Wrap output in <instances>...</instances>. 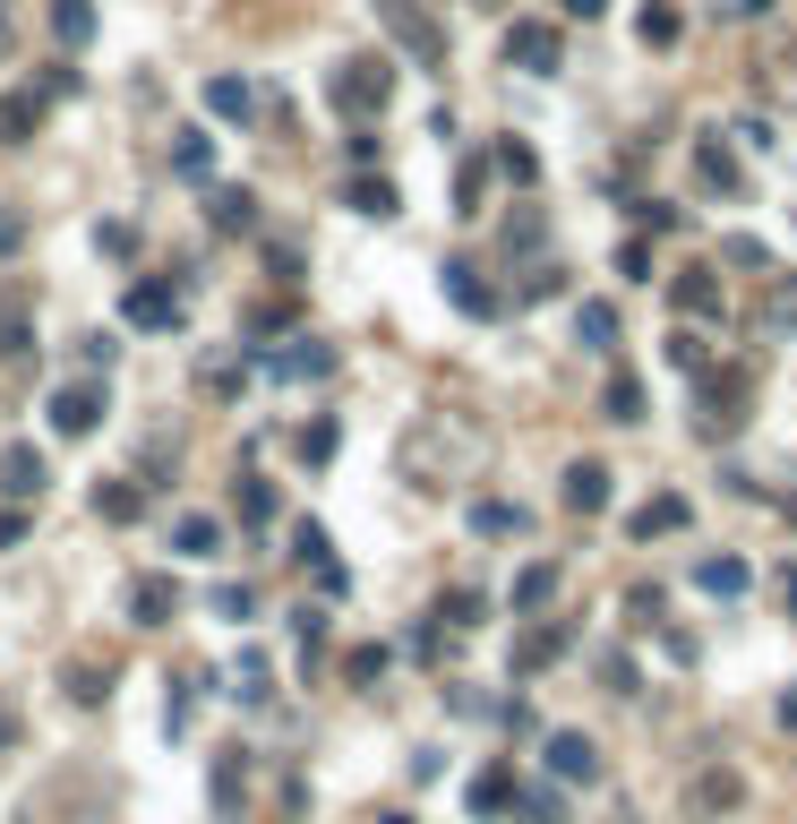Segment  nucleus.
Segmentation results:
<instances>
[{
  "label": "nucleus",
  "mask_w": 797,
  "mask_h": 824,
  "mask_svg": "<svg viewBox=\"0 0 797 824\" xmlns=\"http://www.w3.org/2000/svg\"><path fill=\"white\" fill-rule=\"evenodd\" d=\"M780 610L797 619V567H780Z\"/></svg>",
  "instance_id": "50"
},
{
  "label": "nucleus",
  "mask_w": 797,
  "mask_h": 824,
  "mask_svg": "<svg viewBox=\"0 0 797 824\" xmlns=\"http://www.w3.org/2000/svg\"><path fill=\"white\" fill-rule=\"evenodd\" d=\"M121 318H129L137 335H172V327H181V293H172V284H155V275H137V284L121 293Z\"/></svg>",
  "instance_id": "6"
},
{
  "label": "nucleus",
  "mask_w": 797,
  "mask_h": 824,
  "mask_svg": "<svg viewBox=\"0 0 797 824\" xmlns=\"http://www.w3.org/2000/svg\"><path fill=\"white\" fill-rule=\"evenodd\" d=\"M292 627H300V653H318V644H326V610H300Z\"/></svg>",
  "instance_id": "49"
},
{
  "label": "nucleus",
  "mask_w": 797,
  "mask_h": 824,
  "mask_svg": "<svg viewBox=\"0 0 797 824\" xmlns=\"http://www.w3.org/2000/svg\"><path fill=\"white\" fill-rule=\"evenodd\" d=\"M43 112H52L43 87H9V95H0V146H27V138L43 130Z\"/></svg>",
  "instance_id": "9"
},
{
  "label": "nucleus",
  "mask_w": 797,
  "mask_h": 824,
  "mask_svg": "<svg viewBox=\"0 0 797 824\" xmlns=\"http://www.w3.org/2000/svg\"><path fill=\"white\" fill-rule=\"evenodd\" d=\"M344 679H351V688L386 679V644H351V653H344Z\"/></svg>",
  "instance_id": "40"
},
{
  "label": "nucleus",
  "mask_w": 797,
  "mask_h": 824,
  "mask_svg": "<svg viewBox=\"0 0 797 824\" xmlns=\"http://www.w3.org/2000/svg\"><path fill=\"white\" fill-rule=\"evenodd\" d=\"M601 421H617V429L643 421V378H635V369H617V378L601 387Z\"/></svg>",
  "instance_id": "22"
},
{
  "label": "nucleus",
  "mask_w": 797,
  "mask_h": 824,
  "mask_svg": "<svg viewBox=\"0 0 797 824\" xmlns=\"http://www.w3.org/2000/svg\"><path fill=\"white\" fill-rule=\"evenodd\" d=\"M498 52H507V69H523V78H549V69L566 61V34H558V18H514Z\"/></svg>",
  "instance_id": "4"
},
{
  "label": "nucleus",
  "mask_w": 797,
  "mask_h": 824,
  "mask_svg": "<svg viewBox=\"0 0 797 824\" xmlns=\"http://www.w3.org/2000/svg\"><path fill=\"white\" fill-rule=\"evenodd\" d=\"M18 241H27V224H18V215H0V250H18Z\"/></svg>",
  "instance_id": "51"
},
{
  "label": "nucleus",
  "mask_w": 797,
  "mask_h": 824,
  "mask_svg": "<svg viewBox=\"0 0 797 824\" xmlns=\"http://www.w3.org/2000/svg\"><path fill=\"white\" fill-rule=\"evenodd\" d=\"M514 807H523V824H566V798L558 791H523Z\"/></svg>",
  "instance_id": "43"
},
{
  "label": "nucleus",
  "mask_w": 797,
  "mask_h": 824,
  "mask_svg": "<svg viewBox=\"0 0 797 824\" xmlns=\"http://www.w3.org/2000/svg\"><path fill=\"white\" fill-rule=\"evenodd\" d=\"M695 593H721V601L746 593V559H703L695 567Z\"/></svg>",
  "instance_id": "33"
},
{
  "label": "nucleus",
  "mask_w": 797,
  "mask_h": 824,
  "mask_svg": "<svg viewBox=\"0 0 797 824\" xmlns=\"http://www.w3.org/2000/svg\"><path fill=\"white\" fill-rule=\"evenodd\" d=\"M489 172H507V181H541V155H532L523 138H498V146H489Z\"/></svg>",
  "instance_id": "31"
},
{
  "label": "nucleus",
  "mask_w": 797,
  "mask_h": 824,
  "mask_svg": "<svg viewBox=\"0 0 797 824\" xmlns=\"http://www.w3.org/2000/svg\"><path fill=\"white\" fill-rule=\"evenodd\" d=\"M764 318H772V327H789V335H797V275H780V266H772V293H764Z\"/></svg>",
  "instance_id": "35"
},
{
  "label": "nucleus",
  "mask_w": 797,
  "mask_h": 824,
  "mask_svg": "<svg viewBox=\"0 0 797 824\" xmlns=\"http://www.w3.org/2000/svg\"><path fill=\"white\" fill-rule=\"evenodd\" d=\"M172 610H181V584H172V576H137V584H129V619L137 627H172Z\"/></svg>",
  "instance_id": "13"
},
{
  "label": "nucleus",
  "mask_w": 797,
  "mask_h": 824,
  "mask_svg": "<svg viewBox=\"0 0 797 824\" xmlns=\"http://www.w3.org/2000/svg\"><path fill=\"white\" fill-rule=\"evenodd\" d=\"M69 688H78V704H103V695H112V688H103V661H86V670H78Z\"/></svg>",
  "instance_id": "46"
},
{
  "label": "nucleus",
  "mask_w": 797,
  "mask_h": 824,
  "mask_svg": "<svg viewBox=\"0 0 797 824\" xmlns=\"http://www.w3.org/2000/svg\"><path fill=\"white\" fill-rule=\"evenodd\" d=\"M695 181L712 190V199H737V190H746V172H737L729 138H695Z\"/></svg>",
  "instance_id": "11"
},
{
  "label": "nucleus",
  "mask_w": 797,
  "mask_h": 824,
  "mask_svg": "<svg viewBox=\"0 0 797 824\" xmlns=\"http://www.w3.org/2000/svg\"><path fill=\"white\" fill-rule=\"evenodd\" d=\"M558 653H566V627H523V644H514V670L532 679V670H541V661H558Z\"/></svg>",
  "instance_id": "29"
},
{
  "label": "nucleus",
  "mask_w": 797,
  "mask_h": 824,
  "mask_svg": "<svg viewBox=\"0 0 797 824\" xmlns=\"http://www.w3.org/2000/svg\"><path fill=\"white\" fill-rule=\"evenodd\" d=\"M721 258H729V266H755V275H772V250L755 241V232H729V241H721Z\"/></svg>",
  "instance_id": "38"
},
{
  "label": "nucleus",
  "mask_w": 797,
  "mask_h": 824,
  "mask_svg": "<svg viewBox=\"0 0 797 824\" xmlns=\"http://www.w3.org/2000/svg\"><path fill=\"white\" fill-rule=\"evenodd\" d=\"M0 362H9V369H27V362H34V335H27V301H9V309H0Z\"/></svg>",
  "instance_id": "28"
},
{
  "label": "nucleus",
  "mask_w": 797,
  "mask_h": 824,
  "mask_svg": "<svg viewBox=\"0 0 797 824\" xmlns=\"http://www.w3.org/2000/svg\"><path fill=\"white\" fill-rule=\"evenodd\" d=\"M463 807H472V816H498V807H514V773H507V764H480L472 791H463Z\"/></svg>",
  "instance_id": "21"
},
{
  "label": "nucleus",
  "mask_w": 797,
  "mask_h": 824,
  "mask_svg": "<svg viewBox=\"0 0 797 824\" xmlns=\"http://www.w3.org/2000/svg\"><path fill=\"white\" fill-rule=\"evenodd\" d=\"M480 9H507V0H480Z\"/></svg>",
  "instance_id": "55"
},
{
  "label": "nucleus",
  "mask_w": 797,
  "mask_h": 824,
  "mask_svg": "<svg viewBox=\"0 0 797 824\" xmlns=\"http://www.w3.org/2000/svg\"><path fill=\"white\" fill-rule=\"evenodd\" d=\"M514 525H523L514 507H472V532H514Z\"/></svg>",
  "instance_id": "47"
},
{
  "label": "nucleus",
  "mask_w": 797,
  "mask_h": 824,
  "mask_svg": "<svg viewBox=\"0 0 797 824\" xmlns=\"http://www.w3.org/2000/svg\"><path fill=\"white\" fill-rule=\"evenodd\" d=\"M780 730H797V688H789V695H780Z\"/></svg>",
  "instance_id": "54"
},
{
  "label": "nucleus",
  "mask_w": 797,
  "mask_h": 824,
  "mask_svg": "<svg viewBox=\"0 0 797 824\" xmlns=\"http://www.w3.org/2000/svg\"><path fill=\"white\" fill-rule=\"evenodd\" d=\"M480 199H489V155H463L454 164V215H480Z\"/></svg>",
  "instance_id": "30"
},
{
  "label": "nucleus",
  "mask_w": 797,
  "mask_h": 824,
  "mask_svg": "<svg viewBox=\"0 0 797 824\" xmlns=\"http://www.w3.org/2000/svg\"><path fill=\"white\" fill-rule=\"evenodd\" d=\"M0 490L18 498V507H34L43 498V456L34 447H0Z\"/></svg>",
  "instance_id": "18"
},
{
  "label": "nucleus",
  "mask_w": 797,
  "mask_h": 824,
  "mask_svg": "<svg viewBox=\"0 0 797 824\" xmlns=\"http://www.w3.org/2000/svg\"><path fill=\"white\" fill-rule=\"evenodd\" d=\"M549 773H558V782H601V747H592V739H583V730H549Z\"/></svg>",
  "instance_id": "7"
},
{
  "label": "nucleus",
  "mask_w": 797,
  "mask_h": 824,
  "mask_svg": "<svg viewBox=\"0 0 797 824\" xmlns=\"http://www.w3.org/2000/svg\"><path fill=\"white\" fill-rule=\"evenodd\" d=\"M558 498H566V516H601V507H609V464H592V456L566 464V490H558Z\"/></svg>",
  "instance_id": "14"
},
{
  "label": "nucleus",
  "mask_w": 797,
  "mask_h": 824,
  "mask_svg": "<svg viewBox=\"0 0 797 824\" xmlns=\"http://www.w3.org/2000/svg\"><path fill=\"white\" fill-rule=\"evenodd\" d=\"M447 301L463 309V318H489V309H498V284H480L472 258H447Z\"/></svg>",
  "instance_id": "15"
},
{
  "label": "nucleus",
  "mask_w": 797,
  "mask_h": 824,
  "mask_svg": "<svg viewBox=\"0 0 797 824\" xmlns=\"http://www.w3.org/2000/svg\"><path fill=\"white\" fill-rule=\"evenodd\" d=\"M344 206H351V215H369V224H386L403 199H395V181H386V172H351V181H344Z\"/></svg>",
  "instance_id": "17"
},
{
  "label": "nucleus",
  "mask_w": 797,
  "mask_h": 824,
  "mask_svg": "<svg viewBox=\"0 0 797 824\" xmlns=\"http://www.w3.org/2000/svg\"><path fill=\"white\" fill-rule=\"evenodd\" d=\"M574 335H583L592 353H617V301H583V309H574Z\"/></svg>",
  "instance_id": "24"
},
{
  "label": "nucleus",
  "mask_w": 797,
  "mask_h": 824,
  "mask_svg": "<svg viewBox=\"0 0 797 824\" xmlns=\"http://www.w3.org/2000/svg\"><path fill=\"white\" fill-rule=\"evenodd\" d=\"M292 327V301H257L249 309V344H266V335H284Z\"/></svg>",
  "instance_id": "42"
},
{
  "label": "nucleus",
  "mask_w": 797,
  "mask_h": 824,
  "mask_svg": "<svg viewBox=\"0 0 797 824\" xmlns=\"http://www.w3.org/2000/svg\"><path fill=\"white\" fill-rule=\"evenodd\" d=\"M326 559H335V550H326V525H292V567H309V576H318Z\"/></svg>",
  "instance_id": "36"
},
{
  "label": "nucleus",
  "mask_w": 797,
  "mask_h": 824,
  "mask_svg": "<svg viewBox=\"0 0 797 824\" xmlns=\"http://www.w3.org/2000/svg\"><path fill=\"white\" fill-rule=\"evenodd\" d=\"M43 421H52V438H95L103 429V378H61L43 396Z\"/></svg>",
  "instance_id": "3"
},
{
  "label": "nucleus",
  "mask_w": 797,
  "mask_h": 824,
  "mask_svg": "<svg viewBox=\"0 0 797 824\" xmlns=\"http://www.w3.org/2000/svg\"><path fill=\"white\" fill-rule=\"evenodd\" d=\"M438 627H447V635L480 627V593H447V601H438Z\"/></svg>",
  "instance_id": "41"
},
{
  "label": "nucleus",
  "mask_w": 797,
  "mask_h": 824,
  "mask_svg": "<svg viewBox=\"0 0 797 824\" xmlns=\"http://www.w3.org/2000/svg\"><path fill=\"white\" fill-rule=\"evenodd\" d=\"M609 0H566V18H601Z\"/></svg>",
  "instance_id": "53"
},
{
  "label": "nucleus",
  "mask_w": 797,
  "mask_h": 824,
  "mask_svg": "<svg viewBox=\"0 0 797 824\" xmlns=\"http://www.w3.org/2000/svg\"><path fill=\"white\" fill-rule=\"evenodd\" d=\"M241 525H249V532L275 525V490H266V481H241Z\"/></svg>",
  "instance_id": "39"
},
{
  "label": "nucleus",
  "mask_w": 797,
  "mask_h": 824,
  "mask_svg": "<svg viewBox=\"0 0 797 824\" xmlns=\"http://www.w3.org/2000/svg\"><path fill=\"white\" fill-rule=\"evenodd\" d=\"M27 525H34L27 507H0V550H18V541H27Z\"/></svg>",
  "instance_id": "48"
},
{
  "label": "nucleus",
  "mask_w": 797,
  "mask_h": 824,
  "mask_svg": "<svg viewBox=\"0 0 797 824\" xmlns=\"http://www.w3.org/2000/svg\"><path fill=\"white\" fill-rule=\"evenodd\" d=\"M549 593H558V567L532 559L523 576H514V610H549Z\"/></svg>",
  "instance_id": "32"
},
{
  "label": "nucleus",
  "mask_w": 797,
  "mask_h": 824,
  "mask_svg": "<svg viewBox=\"0 0 797 824\" xmlns=\"http://www.w3.org/2000/svg\"><path fill=\"white\" fill-rule=\"evenodd\" d=\"M686 525H695V507H686V498H677V490L643 498L635 516H626V532H635V541H670V532H686Z\"/></svg>",
  "instance_id": "10"
},
{
  "label": "nucleus",
  "mask_w": 797,
  "mask_h": 824,
  "mask_svg": "<svg viewBox=\"0 0 797 824\" xmlns=\"http://www.w3.org/2000/svg\"><path fill=\"white\" fill-rule=\"evenodd\" d=\"M172 550H181V559H215V550H224V525H215V516H172Z\"/></svg>",
  "instance_id": "20"
},
{
  "label": "nucleus",
  "mask_w": 797,
  "mask_h": 824,
  "mask_svg": "<svg viewBox=\"0 0 797 824\" xmlns=\"http://www.w3.org/2000/svg\"><path fill=\"white\" fill-rule=\"evenodd\" d=\"M206 791H215V816H241V807H249V756H241V747H215Z\"/></svg>",
  "instance_id": "8"
},
{
  "label": "nucleus",
  "mask_w": 797,
  "mask_h": 824,
  "mask_svg": "<svg viewBox=\"0 0 797 824\" xmlns=\"http://www.w3.org/2000/svg\"><path fill=\"white\" fill-rule=\"evenodd\" d=\"M635 34H643V43H652V52H670L677 34H686V9H677V0H652V9H643V18H635Z\"/></svg>",
  "instance_id": "26"
},
{
  "label": "nucleus",
  "mask_w": 797,
  "mask_h": 824,
  "mask_svg": "<svg viewBox=\"0 0 797 824\" xmlns=\"http://www.w3.org/2000/svg\"><path fill=\"white\" fill-rule=\"evenodd\" d=\"M670 369H677V378H703V369H712V344H703V327H686V318L670 327Z\"/></svg>",
  "instance_id": "25"
},
{
  "label": "nucleus",
  "mask_w": 797,
  "mask_h": 824,
  "mask_svg": "<svg viewBox=\"0 0 797 824\" xmlns=\"http://www.w3.org/2000/svg\"><path fill=\"white\" fill-rule=\"evenodd\" d=\"M695 396H703L695 429H703V438H729V429L746 421V396H755V369H737V362H712V369L695 378Z\"/></svg>",
  "instance_id": "2"
},
{
  "label": "nucleus",
  "mask_w": 797,
  "mask_h": 824,
  "mask_svg": "<svg viewBox=\"0 0 797 824\" xmlns=\"http://www.w3.org/2000/svg\"><path fill=\"white\" fill-rule=\"evenodd\" d=\"M206 224H215V232L232 241V232H249V224H257V199L224 181V190H206Z\"/></svg>",
  "instance_id": "19"
},
{
  "label": "nucleus",
  "mask_w": 797,
  "mask_h": 824,
  "mask_svg": "<svg viewBox=\"0 0 797 824\" xmlns=\"http://www.w3.org/2000/svg\"><path fill=\"white\" fill-rule=\"evenodd\" d=\"M206 112H215V121H249V112H257L249 78H206Z\"/></svg>",
  "instance_id": "27"
},
{
  "label": "nucleus",
  "mask_w": 797,
  "mask_h": 824,
  "mask_svg": "<svg viewBox=\"0 0 797 824\" xmlns=\"http://www.w3.org/2000/svg\"><path fill=\"white\" fill-rule=\"evenodd\" d=\"M52 34H61L69 52H86L95 43V0H52Z\"/></svg>",
  "instance_id": "23"
},
{
  "label": "nucleus",
  "mask_w": 797,
  "mask_h": 824,
  "mask_svg": "<svg viewBox=\"0 0 797 824\" xmlns=\"http://www.w3.org/2000/svg\"><path fill=\"white\" fill-rule=\"evenodd\" d=\"M95 516H103V525H137V516H146V481L103 472V481H95Z\"/></svg>",
  "instance_id": "16"
},
{
  "label": "nucleus",
  "mask_w": 797,
  "mask_h": 824,
  "mask_svg": "<svg viewBox=\"0 0 797 824\" xmlns=\"http://www.w3.org/2000/svg\"><path fill=\"white\" fill-rule=\"evenodd\" d=\"M257 369H266L275 387H309V378H326V369H335V344H318V335H292V344H257Z\"/></svg>",
  "instance_id": "5"
},
{
  "label": "nucleus",
  "mask_w": 797,
  "mask_h": 824,
  "mask_svg": "<svg viewBox=\"0 0 797 824\" xmlns=\"http://www.w3.org/2000/svg\"><path fill=\"white\" fill-rule=\"evenodd\" d=\"M335 438H344L335 421H309L300 438H292V456H300V464H326V456H335Z\"/></svg>",
  "instance_id": "37"
},
{
  "label": "nucleus",
  "mask_w": 797,
  "mask_h": 824,
  "mask_svg": "<svg viewBox=\"0 0 797 824\" xmlns=\"http://www.w3.org/2000/svg\"><path fill=\"white\" fill-rule=\"evenodd\" d=\"M326 103H335V121L369 130L386 103H395V61H386V52H344V61L326 69Z\"/></svg>",
  "instance_id": "1"
},
{
  "label": "nucleus",
  "mask_w": 797,
  "mask_h": 824,
  "mask_svg": "<svg viewBox=\"0 0 797 824\" xmlns=\"http://www.w3.org/2000/svg\"><path fill=\"white\" fill-rule=\"evenodd\" d=\"M695 798H703V807H737V773H703Z\"/></svg>",
  "instance_id": "44"
},
{
  "label": "nucleus",
  "mask_w": 797,
  "mask_h": 824,
  "mask_svg": "<svg viewBox=\"0 0 797 824\" xmlns=\"http://www.w3.org/2000/svg\"><path fill=\"white\" fill-rule=\"evenodd\" d=\"M344 155H351V172H378V130H351Z\"/></svg>",
  "instance_id": "45"
},
{
  "label": "nucleus",
  "mask_w": 797,
  "mask_h": 824,
  "mask_svg": "<svg viewBox=\"0 0 797 824\" xmlns=\"http://www.w3.org/2000/svg\"><path fill=\"white\" fill-rule=\"evenodd\" d=\"M772 9H780V0H737V18H772Z\"/></svg>",
  "instance_id": "52"
},
{
  "label": "nucleus",
  "mask_w": 797,
  "mask_h": 824,
  "mask_svg": "<svg viewBox=\"0 0 797 824\" xmlns=\"http://www.w3.org/2000/svg\"><path fill=\"white\" fill-rule=\"evenodd\" d=\"M172 172L206 181V172H215V138H206V130H181V146H172Z\"/></svg>",
  "instance_id": "34"
},
{
  "label": "nucleus",
  "mask_w": 797,
  "mask_h": 824,
  "mask_svg": "<svg viewBox=\"0 0 797 824\" xmlns=\"http://www.w3.org/2000/svg\"><path fill=\"white\" fill-rule=\"evenodd\" d=\"M670 309L686 318V327H695V318H721V275H712V266H686V275L670 284Z\"/></svg>",
  "instance_id": "12"
}]
</instances>
